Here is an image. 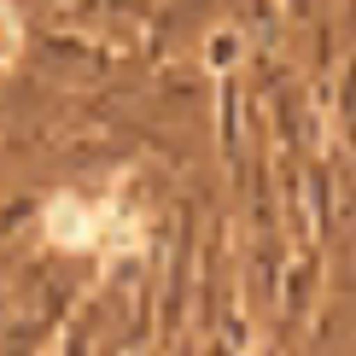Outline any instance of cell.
I'll return each instance as SVG.
<instances>
[{
  "mask_svg": "<svg viewBox=\"0 0 356 356\" xmlns=\"http://www.w3.org/2000/svg\"><path fill=\"white\" fill-rule=\"evenodd\" d=\"M18 47H24V24H18V12L0 0V65H12V58H18Z\"/></svg>",
  "mask_w": 356,
  "mask_h": 356,
  "instance_id": "cell-1",
  "label": "cell"
}]
</instances>
